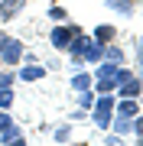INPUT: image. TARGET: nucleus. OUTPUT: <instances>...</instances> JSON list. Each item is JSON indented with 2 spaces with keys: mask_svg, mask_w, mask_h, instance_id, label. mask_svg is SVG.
Segmentation results:
<instances>
[{
  "mask_svg": "<svg viewBox=\"0 0 143 146\" xmlns=\"http://www.w3.org/2000/svg\"><path fill=\"white\" fill-rule=\"evenodd\" d=\"M78 29H81L78 23H59V26L49 33V42H52V49H55V52H65V49H69V42H72V36H75Z\"/></svg>",
  "mask_w": 143,
  "mask_h": 146,
  "instance_id": "nucleus-1",
  "label": "nucleus"
},
{
  "mask_svg": "<svg viewBox=\"0 0 143 146\" xmlns=\"http://www.w3.org/2000/svg\"><path fill=\"white\" fill-rule=\"evenodd\" d=\"M20 58H23V42L16 36H10L0 46V65H20Z\"/></svg>",
  "mask_w": 143,
  "mask_h": 146,
  "instance_id": "nucleus-2",
  "label": "nucleus"
},
{
  "mask_svg": "<svg viewBox=\"0 0 143 146\" xmlns=\"http://www.w3.org/2000/svg\"><path fill=\"white\" fill-rule=\"evenodd\" d=\"M117 98H140V94H143V81L137 78V75H130V78H124L120 84H117Z\"/></svg>",
  "mask_w": 143,
  "mask_h": 146,
  "instance_id": "nucleus-3",
  "label": "nucleus"
},
{
  "mask_svg": "<svg viewBox=\"0 0 143 146\" xmlns=\"http://www.w3.org/2000/svg\"><path fill=\"white\" fill-rule=\"evenodd\" d=\"M85 46H88V36H85V33H75V36H72V42H69V49H65V52H69L72 55V65H81V52H85Z\"/></svg>",
  "mask_w": 143,
  "mask_h": 146,
  "instance_id": "nucleus-4",
  "label": "nucleus"
},
{
  "mask_svg": "<svg viewBox=\"0 0 143 146\" xmlns=\"http://www.w3.org/2000/svg\"><path fill=\"white\" fill-rule=\"evenodd\" d=\"M0 143H10V146H26V140H23V130L13 123H7V127H0Z\"/></svg>",
  "mask_w": 143,
  "mask_h": 146,
  "instance_id": "nucleus-5",
  "label": "nucleus"
},
{
  "mask_svg": "<svg viewBox=\"0 0 143 146\" xmlns=\"http://www.w3.org/2000/svg\"><path fill=\"white\" fill-rule=\"evenodd\" d=\"M26 3H29V0H0V20H3V23L16 20V16H20V10H23Z\"/></svg>",
  "mask_w": 143,
  "mask_h": 146,
  "instance_id": "nucleus-6",
  "label": "nucleus"
},
{
  "mask_svg": "<svg viewBox=\"0 0 143 146\" xmlns=\"http://www.w3.org/2000/svg\"><path fill=\"white\" fill-rule=\"evenodd\" d=\"M101 58H104V42H98V39H88L85 52H81V62H101Z\"/></svg>",
  "mask_w": 143,
  "mask_h": 146,
  "instance_id": "nucleus-7",
  "label": "nucleus"
},
{
  "mask_svg": "<svg viewBox=\"0 0 143 146\" xmlns=\"http://www.w3.org/2000/svg\"><path fill=\"white\" fill-rule=\"evenodd\" d=\"M114 114H120V117H137V114H140L137 98H120V104H114Z\"/></svg>",
  "mask_w": 143,
  "mask_h": 146,
  "instance_id": "nucleus-8",
  "label": "nucleus"
},
{
  "mask_svg": "<svg viewBox=\"0 0 143 146\" xmlns=\"http://www.w3.org/2000/svg\"><path fill=\"white\" fill-rule=\"evenodd\" d=\"M46 72H49L46 65H23L20 68V78L23 81H39V78H46Z\"/></svg>",
  "mask_w": 143,
  "mask_h": 146,
  "instance_id": "nucleus-9",
  "label": "nucleus"
},
{
  "mask_svg": "<svg viewBox=\"0 0 143 146\" xmlns=\"http://www.w3.org/2000/svg\"><path fill=\"white\" fill-rule=\"evenodd\" d=\"M104 58H107V62H114V65H124V62H127L124 49H120V46H114V42H104Z\"/></svg>",
  "mask_w": 143,
  "mask_h": 146,
  "instance_id": "nucleus-10",
  "label": "nucleus"
},
{
  "mask_svg": "<svg viewBox=\"0 0 143 146\" xmlns=\"http://www.w3.org/2000/svg\"><path fill=\"white\" fill-rule=\"evenodd\" d=\"M94 39L98 42H114L117 39V29L111 26V23H101V26H94Z\"/></svg>",
  "mask_w": 143,
  "mask_h": 146,
  "instance_id": "nucleus-11",
  "label": "nucleus"
},
{
  "mask_svg": "<svg viewBox=\"0 0 143 146\" xmlns=\"http://www.w3.org/2000/svg\"><path fill=\"white\" fill-rule=\"evenodd\" d=\"M104 3L120 16H133V0H104Z\"/></svg>",
  "mask_w": 143,
  "mask_h": 146,
  "instance_id": "nucleus-12",
  "label": "nucleus"
},
{
  "mask_svg": "<svg viewBox=\"0 0 143 146\" xmlns=\"http://www.w3.org/2000/svg\"><path fill=\"white\" fill-rule=\"evenodd\" d=\"M91 81H94V75H88V72L72 75V88H75V91H85V88H91Z\"/></svg>",
  "mask_w": 143,
  "mask_h": 146,
  "instance_id": "nucleus-13",
  "label": "nucleus"
},
{
  "mask_svg": "<svg viewBox=\"0 0 143 146\" xmlns=\"http://www.w3.org/2000/svg\"><path fill=\"white\" fill-rule=\"evenodd\" d=\"M130 120H133V117H120V114H114V117H111V127H114L117 133H130Z\"/></svg>",
  "mask_w": 143,
  "mask_h": 146,
  "instance_id": "nucleus-14",
  "label": "nucleus"
},
{
  "mask_svg": "<svg viewBox=\"0 0 143 146\" xmlns=\"http://www.w3.org/2000/svg\"><path fill=\"white\" fill-rule=\"evenodd\" d=\"M49 16H52V23H69V10H65V7H59V3L49 7Z\"/></svg>",
  "mask_w": 143,
  "mask_h": 146,
  "instance_id": "nucleus-15",
  "label": "nucleus"
},
{
  "mask_svg": "<svg viewBox=\"0 0 143 146\" xmlns=\"http://www.w3.org/2000/svg\"><path fill=\"white\" fill-rule=\"evenodd\" d=\"M78 104L85 107V110H91V104H94V91H91V88H85V91H78Z\"/></svg>",
  "mask_w": 143,
  "mask_h": 146,
  "instance_id": "nucleus-16",
  "label": "nucleus"
},
{
  "mask_svg": "<svg viewBox=\"0 0 143 146\" xmlns=\"http://www.w3.org/2000/svg\"><path fill=\"white\" fill-rule=\"evenodd\" d=\"M13 81H16V75L7 72V65H0V88H13Z\"/></svg>",
  "mask_w": 143,
  "mask_h": 146,
  "instance_id": "nucleus-17",
  "label": "nucleus"
},
{
  "mask_svg": "<svg viewBox=\"0 0 143 146\" xmlns=\"http://www.w3.org/2000/svg\"><path fill=\"white\" fill-rule=\"evenodd\" d=\"M10 104H13V91L10 88H0V107L10 110Z\"/></svg>",
  "mask_w": 143,
  "mask_h": 146,
  "instance_id": "nucleus-18",
  "label": "nucleus"
},
{
  "mask_svg": "<svg viewBox=\"0 0 143 146\" xmlns=\"http://www.w3.org/2000/svg\"><path fill=\"white\" fill-rule=\"evenodd\" d=\"M69 136H72V127H59L55 130V143H65Z\"/></svg>",
  "mask_w": 143,
  "mask_h": 146,
  "instance_id": "nucleus-19",
  "label": "nucleus"
},
{
  "mask_svg": "<svg viewBox=\"0 0 143 146\" xmlns=\"http://www.w3.org/2000/svg\"><path fill=\"white\" fill-rule=\"evenodd\" d=\"M7 39H10V33H3V29H0V46H3Z\"/></svg>",
  "mask_w": 143,
  "mask_h": 146,
  "instance_id": "nucleus-20",
  "label": "nucleus"
},
{
  "mask_svg": "<svg viewBox=\"0 0 143 146\" xmlns=\"http://www.w3.org/2000/svg\"><path fill=\"white\" fill-rule=\"evenodd\" d=\"M140 49H143V42H140Z\"/></svg>",
  "mask_w": 143,
  "mask_h": 146,
  "instance_id": "nucleus-21",
  "label": "nucleus"
}]
</instances>
